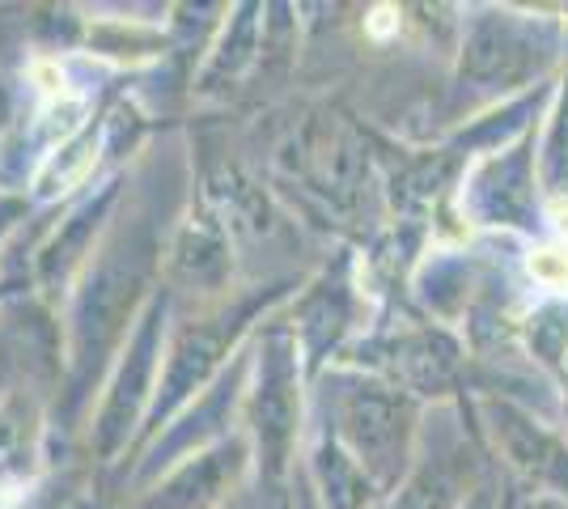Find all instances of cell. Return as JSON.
Returning <instances> with one entry per match:
<instances>
[{
  "mask_svg": "<svg viewBox=\"0 0 568 509\" xmlns=\"http://www.w3.org/2000/svg\"><path fill=\"white\" fill-rule=\"evenodd\" d=\"M255 437H260L263 476L281 480L297 437V369L288 339H272L263 348L260 387H255Z\"/></svg>",
  "mask_w": 568,
  "mask_h": 509,
  "instance_id": "cell-2",
  "label": "cell"
},
{
  "mask_svg": "<svg viewBox=\"0 0 568 509\" xmlns=\"http://www.w3.org/2000/svg\"><path fill=\"white\" fill-rule=\"evenodd\" d=\"M530 43L521 39V30L505 18H488L471 30V43L463 55V73L475 81H514L526 69Z\"/></svg>",
  "mask_w": 568,
  "mask_h": 509,
  "instance_id": "cell-7",
  "label": "cell"
},
{
  "mask_svg": "<svg viewBox=\"0 0 568 509\" xmlns=\"http://www.w3.org/2000/svg\"><path fill=\"white\" fill-rule=\"evenodd\" d=\"M339 420L365 471H374L378 480H395L407 455V404L382 387H356L344 399Z\"/></svg>",
  "mask_w": 568,
  "mask_h": 509,
  "instance_id": "cell-3",
  "label": "cell"
},
{
  "mask_svg": "<svg viewBox=\"0 0 568 509\" xmlns=\"http://www.w3.org/2000/svg\"><path fill=\"white\" fill-rule=\"evenodd\" d=\"M318 480H323V501L327 509H361L365 501V476L339 446H323L318 455Z\"/></svg>",
  "mask_w": 568,
  "mask_h": 509,
  "instance_id": "cell-11",
  "label": "cell"
},
{
  "mask_svg": "<svg viewBox=\"0 0 568 509\" xmlns=\"http://www.w3.org/2000/svg\"><path fill=\"white\" fill-rule=\"evenodd\" d=\"M467 509H493V506H488V497H475V501Z\"/></svg>",
  "mask_w": 568,
  "mask_h": 509,
  "instance_id": "cell-15",
  "label": "cell"
},
{
  "mask_svg": "<svg viewBox=\"0 0 568 509\" xmlns=\"http://www.w3.org/2000/svg\"><path fill=\"white\" fill-rule=\"evenodd\" d=\"M493 434L518 471L568 492V450L551 434H544L530 416L509 404H493Z\"/></svg>",
  "mask_w": 568,
  "mask_h": 509,
  "instance_id": "cell-5",
  "label": "cell"
},
{
  "mask_svg": "<svg viewBox=\"0 0 568 509\" xmlns=\"http://www.w3.org/2000/svg\"><path fill=\"white\" fill-rule=\"evenodd\" d=\"M153 251L158 246H153L149 225H132L94 267L90 285L77 302V315H72V323H77L72 327L77 332V374L81 378H90V369L102 365V353L115 344L119 327L132 315V302L149 276Z\"/></svg>",
  "mask_w": 568,
  "mask_h": 509,
  "instance_id": "cell-1",
  "label": "cell"
},
{
  "mask_svg": "<svg viewBox=\"0 0 568 509\" xmlns=\"http://www.w3.org/2000/svg\"><path fill=\"white\" fill-rule=\"evenodd\" d=\"M237 471V450L230 446V450H216V455H204V459L195 462L191 471H183V476H174L153 501L144 509H200L209 506L221 488L234 480Z\"/></svg>",
  "mask_w": 568,
  "mask_h": 509,
  "instance_id": "cell-9",
  "label": "cell"
},
{
  "mask_svg": "<svg viewBox=\"0 0 568 509\" xmlns=\"http://www.w3.org/2000/svg\"><path fill=\"white\" fill-rule=\"evenodd\" d=\"M526 509H568V506H560V501H551V497H539V501H530Z\"/></svg>",
  "mask_w": 568,
  "mask_h": 509,
  "instance_id": "cell-14",
  "label": "cell"
},
{
  "mask_svg": "<svg viewBox=\"0 0 568 509\" xmlns=\"http://www.w3.org/2000/svg\"><path fill=\"white\" fill-rule=\"evenodd\" d=\"M475 204L497 221H514L521 225L530 213V166H526V153H509L475 179Z\"/></svg>",
  "mask_w": 568,
  "mask_h": 509,
  "instance_id": "cell-8",
  "label": "cell"
},
{
  "mask_svg": "<svg viewBox=\"0 0 568 509\" xmlns=\"http://www.w3.org/2000/svg\"><path fill=\"white\" fill-rule=\"evenodd\" d=\"M158 344H162V306H153V315L141 323L136 344H132L128 362L119 369L115 390H111V399H106V408H102V420H98V446H102V450H115L119 441L128 437V429L136 425L144 387H149L153 362H158Z\"/></svg>",
  "mask_w": 568,
  "mask_h": 509,
  "instance_id": "cell-4",
  "label": "cell"
},
{
  "mask_svg": "<svg viewBox=\"0 0 568 509\" xmlns=\"http://www.w3.org/2000/svg\"><path fill=\"white\" fill-rule=\"evenodd\" d=\"M0 120H4V90H0Z\"/></svg>",
  "mask_w": 568,
  "mask_h": 509,
  "instance_id": "cell-16",
  "label": "cell"
},
{
  "mask_svg": "<svg viewBox=\"0 0 568 509\" xmlns=\"http://www.w3.org/2000/svg\"><path fill=\"white\" fill-rule=\"evenodd\" d=\"M403 357H395V369L403 374V383L420 390H442L454 374V344L442 336H416L403 348H395Z\"/></svg>",
  "mask_w": 568,
  "mask_h": 509,
  "instance_id": "cell-10",
  "label": "cell"
},
{
  "mask_svg": "<svg viewBox=\"0 0 568 509\" xmlns=\"http://www.w3.org/2000/svg\"><path fill=\"white\" fill-rule=\"evenodd\" d=\"M234 332L237 318H216V323L183 332V339L174 344V357H170L166 383H162V408H174L183 395H191L213 374V365L221 362V353H225V344H230Z\"/></svg>",
  "mask_w": 568,
  "mask_h": 509,
  "instance_id": "cell-6",
  "label": "cell"
},
{
  "mask_svg": "<svg viewBox=\"0 0 568 509\" xmlns=\"http://www.w3.org/2000/svg\"><path fill=\"white\" fill-rule=\"evenodd\" d=\"M454 501V480L442 462H433L425 471H416L407 488L399 492L395 509H450Z\"/></svg>",
  "mask_w": 568,
  "mask_h": 509,
  "instance_id": "cell-12",
  "label": "cell"
},
{
  "mask_svg": "<svg viewBox=\"0 0 568 509\" xmlns=\"http://www.w3.org/2000/svg\"><path fill=\"white\" fill-rule=\"evenodd\" d=\"M174 264L187 281H216L225 272V255H221V243L213 234H187L179 255H174Z\"/></svg>",
  "mask_w": 568,
  "mask_h": 509,
  "instance_id": "cell-13",
  "label": "cell"
}]
</instances>
